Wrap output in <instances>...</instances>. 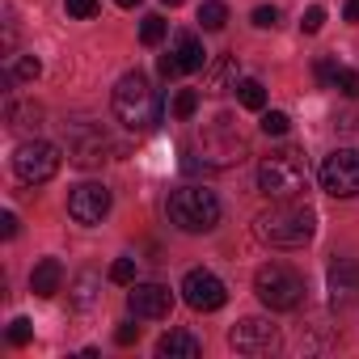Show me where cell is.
Returning a JSON list of instances; mask_svg holds the SVG:
<instances>
[{
    "mask_svg": "<svg viewBox=\"0 0 359 359\" xmlns=\"http://www.w3.org/2000/svg\"><path fill=\"white\" fill-rule=\"evenodd\" d=\"M237 85H241L237 55H220V60L208 68V76H203V93H229V89H237Z\"/></svg>",
    "mask_w": 359,
    "mask_h": 359,
    "instance_id": "2e32d148",
    "label": "cell"
},
{
    "mask_svg": "<svg viewBox=\"0 0 359 359\" xmlns=\"http://www.w3.org/2000/svg\"><path fill=\"white\" fill-rule=\"evenodd\" d=\"M0 233H5V237H18V216H13V212L0 216Z\"/></svg>",
    "mask_w": 359,
    "mask_h": 359,
    "instance_id": "e575fe53",
    "label": "cell"
},
{
    "mask_svg": "<svg viewBox=\"0 0 359 359\" xmlns=\"http://www.w3.org/2000/svg\"><path fill=\"white\" fill-rule=\"evenodd\" d=\"M330 89H338L342 97H359V72H355V68H338V64H334V81H330Z\"/></svg>",
    "mask_w": 359,
    "mask_h": 359,
    "instance_id": "7402d4cb",
    "label": "cell"
},
{
    "mask_svg": "<svg viewBox=\"0 0 359 359\" xmlns=\"http://www.w3.org/2000/svg\"><path fill=\"white\" fill-rule=\"evenodd\" d=\"M110 152H114V144H110V135L102 127H93V123H72L68 127V161L72 165L97 169V165L110 161Z\"/></svg>",
    "mask_w": 359,
    "mask_h": 359,
    "instance_id": "9c48e42d",
    "label": "cell"
},
{
    "mask_svg": "<svg viewBox=\"0 0 359 359\" xmlns=\"http://www.w3.org/2000/svg\"><path fill=\"white\" fill-rule=\"evenodd\" d=\"M351 292H359V262H351V258L330 262V296H334V304H346Z\"/></svg>",
    "mask_w": 359,
    "mask_h": 359,
    "instance_id": "9a60e30c",
    "label": "cell"
},
{
    "mask_svg": "<svg viewBox=\"0 0 359 359\" xmlns=\"http://www.w3.org/2000/svg\"><path fill=\"white\" fill-rule=\"evenodd\" d=\"M5 118H9V127L22 131V135H34V131L43 127V110H39L34 102H22V97H9Z\"/></svg>",
    "mask_w": 359,
    "mask_h": 359,
    "instance_id": "d6986e66",
    "label": "cell"
},
{
    "mask_svg": "<svg viewBox=\"0 0 359 359\" xmlns=\"http://www.w3.org/2000/svg\"><path fill=\"white\" fill-rule=\"evenodd\" d=\"M39 72H43V64L34 55H18L9 68V81H39Z\"/></svg>",
    "mask_w": 359,
    "mask_h": 359,
    "instance_id": "d4e9b609",
    "label": "cell"
},
{
    "mask_svg": "<svg viewBox=\"0 0 359 359\" xmlns=\"http://www.w3.org/2000/svg\"><path fill=\"white\" fill-rule=\"evenodd\" d=\"M165 5H169V9H177V5H182V0H165Z\"/></svg>",
    "mask_w": 359,
    "mask_h": 359,
    "instance_id": "74e56055",
    "label": "cell"
},
{
    "mask_svg": "<svg viewBox=\"0 0 359 359\" xmlns=\"http://www.w3.org/2000/svg\"><path fill=\"white\" fill-rule=\"evenodd\" d=\"M93 287H97V275H93V271H85V275L76 279V304H81V309H89V304H93Z\"/></svg>",
    "mask_w": 359,
    "mask_h": 359,
    "instance_id": "83f0119b",
    "label": "cell"
},
{
    "mask_svg": "<svg viewBox=\"0 0 359 359\" xmlns=\"http://www.w3.org/2000/svg\"><path fill=\"white\" fill-rule=\"evenodd\" d=\"M317 233V212L300 199H275L266 212L254 216V237L275 250H300Z\"/></svg>",
    "mask_w": 359,
    "mask_h": 359,
    "instance_id": "6da1fadb",
    "label": "cell"
},
{
    "mask_svg": "<svg viewBox=\"0 0 359 359\" xmlns=\"http://www.w3.org/2000/svg\"><path fill=\"white\" fill-rule=\"evenodd\" d=\"M114 5H118V9H135V5H140V0H114Z\"/></svg>",
    "mask_w": 359,
    "mask_h": 359,
    "instance_id": "8d00e7d4",
    "label": "cell"
},
{
    "mask_svg": "<svg viewBox=\"0 0 359 359\" xmlns=\"http://www.w3.org/2000/svg\"><path fill=\"white\" fill-rule=\"evenodd\" d=\"M195 110H199V93L195 89H177V97H173V118H195Z\"/></svg>",
    "mask_w": 359,
    "mask_h": 359,
    "instance_id": "603a6c76",
    "label": "cell"
},
{
    "mask_svg": "<svg viewBox=\"0 0 359 359\" xmlns=\"http://www.w3.org/2000/svg\"><path fill=\"white\" fill-rule=\"evenodd\" d=\"M287 127H292V118L283 110H262V131L266 135H287Z\"/></svg>",
    "mask_w": 359,
    "mask_h": 359,
    "instance_id": "484cf974",
    "label": "cell"
},
{
    "mask_svg": "<svg viewBox=\"0 0 359 359\" xmlns=\"http://www.w3.org/2000/svg\"><path fill=\"white\" fill-rule=\"evenodd\" d=\"M229 346H233L237 355L262 359V355H275V351L283 346V338H279V330H275L271 321H262V317H241V321L229 330Z\"/></svg>",
    "mask_w": 359,
    "mask_h": 359,
    "instance_id": "30bf717a",
    "label": "cell"
},
{
    "mask_svg": "<svg viewBox=\"0 0 359 359\" xmlns=\"http://www.w3.org/2000/svg\"><path fill=\"white\" fill-rule=\"evenodd\" d=\"M254 26H258V30H275V26H279V9H275V5L254 9Z\"/></svg>",
    "mask_w": 359,
    "mask_h": 359,
    "instance_id": "1f68e13d",
    "label": "cell"
},
{
    "mask_svg": "<svg viewBox=\"0 0 359 359\" xmlns=\"http://www.w3.org/2000/svg\"><path fill=\"white\" fill-rule=\"evenodd\" d=\"M60 283H64V266H60V258H43V262L30 271V292L43 296V300H51V296L60 292Z\"/></svg>",
    "mask_w": 359,
    "mask_h": 359,
    "instance_id": "ac0fdd59",
    "label": "cell"
},
{
    "mask_svg": "<svg viewBox=\"0 0 359 359\" xmlns=\"http://www.w3.org/2000/svg\"><path fill=\"white\" fill-rule=\"evenodd\" d=\"M64 9H68V18H76V22H89V18H97V0H64Z\"/></svg>",
    "mask_w": 359,
    "mask_h": 359,
    "instance_id": "4316f807",
    "label": "cell"
},
{
    "mask_svg": "<svg viewBox=\"0 0 359 359\" xmlns=\"http://www.w3.org/2000/svg\"><path fill=\"white\" fill-rule=\"evenodd\" d=\"M165 30H169V26H165V18L148 13V18H144V26H140V43H144V47H156V43L165 39Z\"/></svg>",
    "mask_w": 359,
    "mask_h": 359,
    "instance_id": "cb8c5ba5",
    "label": "cell"
},
{
    "mask_svg": "<svg viewBox=\"0 0 359 359\" xmlns=\"http://www.w3.org/2000/svg\"><path fill=\"white\" fill-rule=\"evenodd\" d=\"M165 212H169V224L182 233H212L220 224V199L208 187H177Z\"/></svg>",
    "mask_w": 359,
    "mask_h": 359,
    "instance_id": "277c9868",
    "label": "cell"
},
{
    "mask_svg": "<svg viewBox=\"0 0 359 359\" xmlns=\"http://www.w3.org/2000/svg\"><path fill=\"white\" fill-rule=\"evenodd\" d=\"M309 187V165L300 148H275L258 165V191L266 199H300Z\"/></svg>",
    "mask_w": 359,
    "mask_h": 359,
    "instance_id": "3957f363",
    "label": "cell"
},
{
    "mask_svg": "<svg viewBox=\"0 0 359 359\" xmlns=\"http://www.w3.org/2000/svg\"><path fill=\"white\" fill-rule=\"evenodd\" d=\"M110 279H114V283H135V258H118V262L110 266Z\"/></svg>",
    "mask_w": 359,
    "mask_h": 359,
    "instance_id": "f546056e",
    "label": "cell"
},
{
    "mask_svg": "<svg viewBox=\"0 0 359 359\" xmlns=\"http://www.w3.org/2000/svg\"><path fill=\"white\" fill-rule=\"evenodd\" d=\"M114 342H118V346L140 342V325H131V321H127V325H118V330H114Z\"/></svg>",
    "mask_w": 359,
    "mask_h": 359,
    "instance_id": "836d02e7",
    "label": "cell"
},
{
    "mask_svg": "<svg viewBox=\"0 0 359 359\" xmlns=\"http://www.w3.org/2000/svg\"><path fill=\"white\" fill-rule=\"evenodd\" d=\"M203 43H199V34L195 30H177L173 34V60H177V68L182 72H199L203 68Z\"/></svg>",
    "mask_w": 359,
    "mask_h": 359,
    "instance_id": "e0dca14e",
    "label": "cell"
},
{
    "mask_svg": "<svg viewBox=\"0 0 359 359\" xmlns=\"http://www.w3.org/2000/svg\"><path fill=\"white\" fill-rule=\"evenodd\" d=\"M346 22H359V0H346V9H342Z\"/></svg>",
    "mask_w": 359,
    "mask_h": 359,
    "instance_id": "d590c367",
    "label": "cell"
},
{
    "mask_svg": "<svg viewBox=\"0 0 359 359\" xmlns=\"http://www.w3.org/2000/svg\"><path fill=\"white\" fill-rule=\"evenodd\" d=\"M199 152H203V165H216V169H229V165H241L250 156V144L245 135L233 127V118H216L212 127L199 131Z\"/></svg>",
    "mask_w": 359,
    "mask_h": 359,
    "instance_id": "8992f818",
    "label": "cell"
},
{
    "mask_svg": "<svg viewBox=\"0 0 359 359\" xmlns=\"http://www.w3.org/2000/svg\"><path fill=\"white\" fill-rule=\"evenodd\" d=\"M110 212V191L102 182H81L72 195H68V216L76 224H102Z\"/></svg>",
    "mask_w": 359,
    "mask_h": 359,
    "instance_id": "7c38bea8",
    "label": "cell"
},
{
    "mask_svg": "<svg viewBox=\"0 0 359 359\" xmlns=\"http://www.w3.org/2000/svg\"><path fill=\"white\" fill-rule=\"evenodd\" d=\"M156 355L161 359H199L203 355V342L195 334H187V330H169V334H161Z\"/></svg>",
    "mask_w": 359,
    "mask_h": 359,
    "instance_id": "5bb4252c",
    "label": "cell"
},
{
    "mask_svg": "<svg viewBox=\"0 0 359 359\" xmlns=\"http://www.w3.org/2000/svg\"><path fill=\"white\" fill-rule=\"evenodd\" d=\"M321 191L334 199H355L359 195V152L355 148H334L321 161Z\"/></svg>",
    "mask_w": 359,
    "mask_h": 359,
    "instance_id": "ba28073f",
    "label": "cell"
},
{
    "mask_svg": "<svg viewBox=\"0 0 359 359\" xmlns=\"http://www.w3.org/2000/svg\"><path fill=\"white\" fill-rule=\"evenodd\" d=\"M254 292H258V300H262L271 313H292V309H300V300H304V279H300L292 266H283V262H266V266H258V275H254Z\"/></svg>",
    "mask_w": 359,
    "mask_h": 359,
    "instance_id": "5b68a950",
    "label": "cell"
},
{
    "mask_svg": "<svg viewBox=\"0 0 359 359\" xmlns=\"http://www.w3.org/2000/svg\"><path fill=\"white\" fill-rule=\"evenodd\" d=\"M156 72H161V76H165V81H173V76H182V68H177V60H173V51H169V55H161V60H156Z\"/></svg>",
    "mask_w": 359,
    "mask_h": 359,
    "instance_id": "d6a6232c",
    "label": "cell"
},
{
    "mask_svg": "<svg viewBox=\"0 0 359 359\" xmlns=\"http://www.w3.org/2000/svg\"><path fill=\"white\" fill-rule=\"evenodd\" d=\"M127 309H131L140 321H161V317H169V309H173V292H169L165 283H131Z\"/></svg>",
    "mask_w": 359,
    "mask_h": 359,
    "instance_id": "4fadbf2b",
    "label": "cell"
},
{
    "mask_svg": "<svg viewBox=\"0 0 359 359\" xmlns=\"http://www.w3.org/2000/svg\"><path fill=\"white\" fill-rule=\"evenodd\" d=\"M199 26L203 30H224L229 26V5L224 0H203L199 5Z\"/></svg>",
    "mask_w": 359,
    "mask_h": 359,
    "instance_id": "44dd1931",
    "label": "cell"
},
{
    "mask_svg": "<svg viewBox=\"0 0 359 359\" xmlns=\"http://www.w3.org/2000/svg\"><path fill=\"white\" fill-rule=\"evenodd\" d=\"M110 106H114V118H118L127 131H152V127L161 123V114H165V102H161V93L148 85L144 72L118 76Z\"/></svg>",
    "mask_w": 359,
    "mask_h": 359,
    "instance_id": "7a4b0ae2",
    "label": "cell"
},
{
    "mask_svg": "<svg viewBox=\"0 0 359 359\" xmlns=\"http://www.w3.org/2000/svg\"><path fill=\"white\" fill-rule=\"evenodd\" d=\"M60 148L47 144V140H22L18 152H13V173H18V182L26 187H43L51 182V177L60 173Z\"/></svg>",
    "mask_w": 359,
    "mask_h": 359,
    "instance_id": "52a82bcc",
    "label": "cell"
},
{
    "mask_svg": "<svg viewBox=\"0 0 359 359\" xmlns=\"http://www.w3.org/2000/svg\"><path fill=\"white\" fill-rule=\"evenodd\" d=\"M237 102L245 106V110H266V89H262V81H254V76H241V85H237Z\"/></svg>",
    "mask_w": 359,
    "mask_h": 359,
    "instance_id": "ffe728a7",
    "label": "cell"
},
{
    "mask_svg": "<svg viewBox=\"0 0 359 359\" xmlns=\"http://www.w3.org/2000/svg\"><path fill=\"white\" fill-rule=\"evenodd\" d=\"M321 26H325V9H321V5L304 9V18H300V30H304V34H317Z\"/></svg>",
    "mask_w": 359,
    "mask_h": 359,
    "instance_id": "f1b7e54d",
    "label": "cell"
},
{
    "mask_svg": "<svg viewBox=\"0 0 359 359\" xmlns=\"http://www.w3.org/2000/svg\"><path fill=\"white\" fill-rule=\"evenodd\" d=\"M182 300H187L195 313H216V309H224L229 287H224L220 275H212V271H187V279H182Z\"/></svg>",
    "mask_w": 359,
    "mask_h": 359,
    "instance_id": "8fae6325",
    "label": "cell"
},
{
    "mask_svg": "<svg viewBox=\"0 0 359 359\" xmlns=\"http://www.w3.org/2000/svg\"><path fill=\"white\" fill-rule=\"evenodd\" d=\"M30 338H34V325H30L26 317H18V321L9 325V342H13V346H26Z\"/></svg>",
    "mask_w": 359,
    "mask_h": 359,
    "instance_id": "4dcf8cb0",
    "label": "cell"
}]
</instances>
